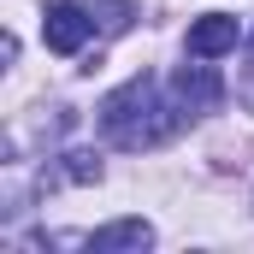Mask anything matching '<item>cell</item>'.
<instances>
[{"label": "cell", "mask_w": 254, "mask_h": 254, "mask_svg": "<svg viewBox=\"0 0 254 254\" xmlns=\"http://www.w3.org/2000/svg\"><path fill=\"white\" fill-rule=\"evenodd\" d=\"M42 36H48V48H54V54H77V48L95 36V12H89V6H71V0H60V6H48Z\"/></svg>", "instance_id": "cell-2"}, {"label": "cell", "mask_w": 254, "mask_h": 254, "mask_svg": "<svg viewBox=\"0 0 254 254\" xmlns=\"http://www.w3.org/2000/svg\"><path fill=\"white\" fill-rule=\"evenodd\" d=\"M83 249L89 254H142V249H154V225L148 219H113L95 237H83Z\"/></svg>", "instance_id": "cell-4"}, {"label": "cell", "mask_w": 254, "mask_h": 254, "mask_svg": "<svg viewBox=\"0 0 254 254\" xmlns=\"http://www.w3.org/2000/svg\"><path fill=\"white\" fill-rule=\"evenodd\" d=\"M190 113L184 107H166L160 101V83L142 71V77H130L125 89H113L107 101H101V113H95V125L101 136L113 142V148H130V154H142V148H160L166 136H178Z\"/></svg>", "instance_id": "cell-1"}, {"label": "cell", "mask_w": 254, "mask_h": 254, "mask_svg": "<svg viewBox=\"0 0 254 254\" xmlns=\"http://www.w3.org/2000/svg\"><path fill=\"white\" fill-rule=\"evenodd\" d=\"M249 54H254V42H249Z\"/></svg>", "instance_id": "cell-8"}, {"label": "cell", "mask_w": 254, "mask_h": 254, "mask_svg": "<svg viewBox=\"0 0 254 254\" xmlns=\"http://www.w3.org/2000/svg\"><path fill=\"white\" fill-rule=\"evenodd\" d=\"M231 48H237V18H231V12H207V18L190 24V54L195 60H219V54H231Z\"/></svg>", "instance_id": "cell-5"}, {"label": "cell", "mask_w": 254, "mask_h": 254, "mask_svg": "<svg viewBox=\"0 0 254 254\" xmlns=\"http://www.w3.org/2000/svg\"><path fill=\"white\" fill-rule=\"evenodd\" d=\"M65 178H71V184H101V160H95L89 148H71V154H65Z\"/></svg>", "instance_id": "cell-7"}, {"label": "cell", "mask_w": 254, "mask_h": 254, "mask_svg": "<svg viewBox=\"0 0 254 254\" xmlns=\"http://www.w3.org/2000/svg\"><path fill=\"white\" fill-rule=\"evenodd\" d=\"M172 95H178V107L184 113H213L219 101H225V77L213 71V65H178V77H172Z\"/></svg>", "instance_id": "cell-3"}, {"label": "cell", "mask_w": 254, "mask_h": 254, "mask_svg": "<svg viewBox=\"0 0 254 254\" xmlns=\"http://www.w3.org/2000/svg\"><path fill=\"white\" fill-rule=\"evenodd\" d=\"M89 12H95V24L107 36H125L130 24H136V0H89Z\"/></svg>", "instance_id": "cell-6"}]
</instances>
